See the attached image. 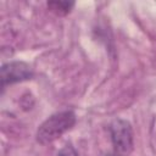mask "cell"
<instances>
[{
	"label": "cell",
	"mask_w": 156,
	"mask_h": 156,
	"mask_svg": "<svg viewBox=\"0 0 156 156\" xmlns=\"http://www.w3.org/2000/svg\"><path fill=\"white\" fill-rule=\"evenodd\" d=\"M76 123V115L72 111H62L51 115L45 119L37 132V140L40 144H49L58 139Z\"/></svg>",
	"instance_id": "1"
},
{
	"label": "cell",
	"mask_w": 156,
	"mask_h": 156,
	"mask_svg": "<svg viewBox=\"0 0 156 156\" xmlns=\"http://www.w3.org/2000/svg\"><path fill=\"white\" fill-rule=\"evenodd\" d=\"M110 133L115 151L117 154L126 155L132 152L134 146V135L129 122L121 118L115 119L110 124Z\"/></svg>",
	"instance_id": "2"
},
{
	"label": "cell",
	"mask_w": 156,
	"mask_h": 156,
	"mask_svg": "<svg viewBox=\"0 0 156 156\" xmlns=\"http://www.w3.org/2000/svg\"><path fill=\"white\" fill-rule=\"evenodd\" d=\"M33 77V71L29 65L21 61H13L2 65L1 67V88L4 89L9 84L28 80Z\"/></svg>",
	"instance_id": "3"
},
{
	"label": "cell",
	"mask_w": 156,
	"mask_h": 156,
	"mask_svg": "<svg viewBox=\"0 0 156 156\" xmlns=\"http://www.w3.org/2000/svg\"><path fill=\"white\" fill-rule=\"evenodd\" d=\"M73 6H74V2H69V1H49L48 2L49 10H51L58 16L67 15Z\"/></svg>",
	"instance_id": "4"
},
{
	"label": "cell",
	"mask_w": 156,
	"mask_h": 156,
	"mask_svg": "<svg viewBox=\"0 0 156 156\" xmlns=\"http://www.w3.org/2000/svg\"><path fill=\"white\" fill-rule=\"evenodd\" d=\"M57 156H79V155L77 154V151H76L71 145H66L65 147H62V149L58 151Z\"/></svg>",
	"instance_id": "5"
},
{
	"label": "cell",
	"mask_w": 156,
	"mask_h": 156,
	"mask_svg": "<svg viewBox=\"0 0 156 156\" xmlns=\"http://www.w3.org/2000/svg\"><path fill=\"white\" fill-rule=\"evenodd\" d=\"M106 156H122V155H119V154L115 152V154H108V155H106Z\"/></svg>",
	"instance_id": "6"
}]
</instances>
